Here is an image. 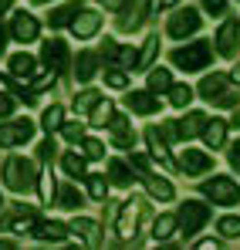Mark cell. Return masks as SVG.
Wrapping results in <instances>:
<instances>
[{
	"label": "cell",
	"instance_id": "6da1fadb",
	"mask_svg": "<svg viewBox=\"0 0 240 250\" xmlns=\"http://www.w3.org/2000/svg\"><path fill=\"white\" fill-rule=\"evenodd\" d=\"M3 179H7V186H10L14 193H27L41 176H38V169H34L31 159H24V156H10L7 166H3Z\"/></svg>",
	"mask_w": 240,
	"mask_h": 250
},
{
	"label": "cell",
	"instance_id": "7a4b0ae2",
	"mask_svg": "<svg viewBox=\"0 0 240 250\" xmlns=\"http://www.w3.org/2000/svg\"><path fill=\"white\" fill-rule=\"evenodd\" d=\"M210 61H213L210 41H193V44H186V47H176L173 51V64L183 68V71H203Z\"/></svg>",
	"mask_w": 240,
	"mask_h": 250
},
{
	"label": "cell",
	"instance_id": "3957f363",
	"mask_svg": "<svg viewBox=\"0 0 240 250\" xmlns=\"http://www.w3.org/2000/svg\"><path fill=\"white\" fill-rule=\"evenodd\" d=\"M203 193H206L213 203H220V207H234L240 200V186L234 179H227V176H213L210 183H203Z\"/></svg>",
	"mask_w": 240,
	"mask_h": 250
},
{
	"label": "cell",
	"instance_id": "277c9868",
	"mask_svg": "<svg viewBox=\"0 0 240 250\" xmlns=\"http://www.w3.org/2000/svg\"><path fill=\"white\" fill-rule=\"evenodd\" d=\"M176 220H179V230L190 237V233H196L203 223L210 220V207H203L196 200H186V203L179 207V216H176Z\"/></svg>",
	"mask_w": 240,
	"mask_h": 250
},
{
	"label": "cell",
	"instance_id": "5b68a950",
	"mask_svg": "<svg viewBox=\"0 0 240 250\" xmlns=\"http://www.w3.org/2000/svg\"><path fill=\"white\" fill-rule=\"evenodd\" d=\"M31 135H34V122L31 119H14V122L0 125V146L3 149L24 146V142H31Z\"/></svg>",
	"mask_w": 240,
	"mask_h": 250
},
{
	"label": "cell",
	"instance_id": "8992f818",
	"mask_svg": "<svg viewBox=\"0 0 240 250\" xmlns=\"http://www.w3.org/2000/svg\"><path fill=\"white\" fill-rule=\"evenodd\" d=\"M200 24H203V17L193 7H186V10H179L176 17H169V34H173V38H186V34H196Z\"/></svg>",
	"mask_w": 240,
	"mask_h": 250
},
{
	"label": "cell",
	"instance_id": "52a82bcc",
	"mask_svg": "<svg viewBox=\"0 0 240 250\" xmlns=\"http://www.w3.org/2000/svg\"><path fill=\"white\" fill-rule=\"evenodd\" d=\"M38 31H41V24H38V17H34V14H27V10L14 14V21H10V34H14L21 44H24V41H34V38H38Z\"/></svg>",
	"mask_w": 240,
	"mask_h": 250
},
{
	"label": "cell",
	"instance_id": "ba28073f",
	"mask_svg": "<svg viewBox=\"0 0 240 250\" xmlns=\"http://www.w3.org/2000/svg\"><path fill=\"white\" fill-rule=\"evenodd\" d=\"M240 47V24L237 21H227L223 27H220V34H217V51L223 54V58H234Z\"/></svg>",
	"mask_w": 240,
	"mask_h": 250
},
{
	"label": "cell",
	"instance_id": "9c48e42d",
	"mask_svg": "<svg viewBox=\"0 0 240 250\" xmlns=\"http://www.w3.org/2000/svg\"><path fill=\"white\" fill-rule=\"evenodd\" d=\"M213 166V159L206 156V152H196V149H186L183 156H179V169L186 172V176H203V172H210Z\"/></svg>",
	"mask_w": 240,
	"mask_h": 250
},
{
	"label": "cell",
	"instance_id": "30bf717a",
	"mask_svg": "<svg viewBox=\"0 0 240 250\" xmlns=\"http://www.w3.org/2000/svg\"><path fill=\"white\" fill-rule=\"evenodd\" d=\"M139 209H142V203H139V200L122 203V213H119V237H122V240H132L135 223H139Z\"/></svg>",
	"mask_w": 240,
	"mask_h": 250
},
{
	"label": "cell",
	"instance_id": "8fae6325",
	"mask_svg": "<svg viewBox=\"0 0 240 250\" xmlns=\"http://www.w3.org/2000/svg\"><path fill=\"white\" fill-rule=\"evenodd\" d=\"M98 27H102V17L95 14V10H78V17L71 21V31H75V38H95L98 34Z\"/></svg>",
	"mask_w": 240,
	"mask_h": 250
},
{
	"label": "cell",
	"instance_id": "7c38bea8",
	"mask_svg": "<svg viewBox=\"0 0 240 250\" xmlns=\"http://www.w3.org/2000/svg\"><path fill=\"white\" fill-rule=\"evenodd\" d=\"M41 58H44V64H47L51 71H65V68H68V47L61 41H47L41 47Z\"/></svg>",
	"mask_w": 240,
	"mask_h": 250
},
{
	"label": "cell",
	"instance_id": "4fadbf2b",
	"mask_svg": "<svg viewBox=\"0 0 240 250\" xmlns=\"http://www.w3.org/2000/svg\"><path fill=\"white\" fill-rule=\"evenodd\" d=\"M125 105L135 112V115H156L159 112V98H153V91H132L125 98Z\"/></svg>",
	"mask_w": 240,
	"mask_h": 250
},
{
	"label": "cell",
	"instance_id": "5bb4252c",
	"mask_svg": "<svg viewBox=\"0 0 240 250\" xmlns=\"http://www.w3.org/2000/svg\"><path fill=\"white\" fill-rule=\"evenodd\" d=\"M102 54H105V58L115 64V68H132V64H135V54H132V47H122V44H115V41H105Z\"/></svg>",
	"mask_w": 240,
	"mask_h": 250
},
{
	"label": "cell",
	"instance_id": "9a60e30c",
	"mask_svg": "<svg viewBox=\"0 0 240 250\" xmlns=\"http://www.w3.org/2000/svg\"><path fill=\"white\" fill-rule=\"evenodd\" d=\"M34 68H38V61H34L31 54H14V58H10V75L21 78V82H31V78H34Z\"/></svg>",
	"mask_w": 240,
	"mask_h": 250
},
{
	"label": "cell",
	"instance_id": "2e32d148",
	"mask_svg": "<svg viewBox=\"0 0 240 250\" xmlns=\"http://www.w3.org/2000/svg\"><path fill=\"white\" fill-rule=\"evenodd\" d=\"M95 71H98V54L81 51L78 61H75V78H78V82H91V78H95Z\"/></svg>",
	"mask_w": 240,
	"mask_h": 250
},
{
	"label": "cell",
	"instance_id": "e0dca14e",
	"mask_svg": "<svg viewBox=\"0 0 240 250\" xmlns=\"http://www.w3.org/2000/svg\"><path fill=\"white\" fill-rule=\"evenodd\" d=\"M223 91H227V75H220V71H217V75H206L200 82V95L210 98V102H217Z\"/></svg>",
	"mask_w": 240,
	"mask_h": 250
},
{
	"label": "cell",
	"instance_id": "ac0fdd59",
	"mask_svg": "<svg viewBox=\"0 0 240 250\" xmlns=\"http://www.w3.org/2000/svg\"><path fill=\"white\" fill-rule=\"evenodd\" d=\"M71 233L78 237V244H98V223H95V220L78 216V220L71 223Z\"/></svg>",
	"mask_w": 240,
	"mask_h": 250
},
{
	"label": "cell",
	"instance_id": "d6986e66",
	"mask_svg": "<svg viewBox=\"0 0 240 250\" xmlns=\"http://www.w3.org/2000/svg\"><path fill=\"white\" fill-rule=\"evenodd\" d=\"M203 139H206V146L210 149H220L223 146V139H227V122H220V119H206V125H203Z\"/></svg>",
	"mask_w": 240,
	"mask_h": 250
},
{
	"label": "cell",
	"instance_id": "ffe728a7",
	"mask_svg": "<svg viewBox=\"0 0 240 250\" xmlns=\"http://www.w3.org/2000/svg\"><path fill=\"white\" fill-rule=\"evenodd\" d=\"M109 128H112V135H115V146H119V149H132L135 135H129V122H125L122 115H112V119H109Z\"/></svg>",
	"mask_w": 240,
	"mask_h": 250
},
{
	"label": "cell",
	"instance_id": "44dd1931",
	"mask_svg": "<svg viewBox=\"0 0 240 250\" xmlns=\"http://www.w3.org/2000/svg\"><path fill=\"white\" fill-rule=\"evenodd\" d=\"M176 227H179V220L173 216V213H162L159 220L153 223V240L159 244V240H169L173 233H176Z\"/></svg>",
	"mask_w": 240,
	"mask_h": 250
},
{
	"label": "cell",
	"instance_id": "7402d4cb",
	"mask_svg": "<svg viewBox=\"0 0 240 250\" xmlns=\"http://www.w3.org/2000/svg\"><path fill=\"white\" fill-rule=\"evenodd\" d=\"M65 233H68V227H65V223H58V220H51V223H38V227H34V237L44 240V244H47V240L54 244V240H61Z\"/></svg>",
	"mask_w": 240,
	"mask_h": 250
},
{
	"label": "cell",
	"instance_id": "603a6c76",
	"mask_svg": "<svg viewBox=\"0 0 240 250\" xmlns=\"http://www.w3.org/2000/svg\"><path fill=\"white\" fill-rule=\"evenodd\" d=\"M78 10H81V0H71V3L58 7V10L51 14V24H54V27H68V24L78 17Z\"/></svg>",
	"mask_w": 240,
	"mask_h": 250
},
{
	"label": "cell",
	"instance_id": "cb8c5ba5",
	"mask_svg": "<svg viewBox=\"0 0 240 250\" xmlns=\"http://www.w3.org/2000/svg\"><path fill=\"white\" fill-rule=\"evenodd\" d=\"M156 51H159V38H156V34H149V38L142 41V51L135 54V68H153Z\"/></svg>",
	"mask_w": 240,
	"mask_h": 250
},
{
	"label": "cell",
	"instance_id": "d4e9b609",
	"mask_svg": "<svg viewBox=\"0 0 240 250\" xmlns=\"http://www.w3.org/2000/svg\"><path fill=\"white\" fill-rule=\"evenodd\" d=\"M203 125H206V115L203 112H190L183 122H179V135L190 139V135H203Z\"/></svg>",
	"mask_w": 240,
	"mask_h": 250
},
{
	"label": "cell",
	"instance_id": "484cf974",
	"mask_svg": "<svg viewBox=\"0 0 240 250\" xmlns=\"http://www.w3.org/2000/svg\"><path fill=\"white\" fill-rule=\"evenodd\" d=\"M146 142H149L153 156H156L159 163H166V166H169V149H166V139H162L159 128H149V132H146Z\"/></svg>",
	"mask_w": 240,
	"mask_h": 250
},
{
	"label": "cell",
	"instance_id": "4316f807",
	"mask_svg": "<svg viewBox=\"0 0 240 250\" xmlns=\"http://www.w3.org/2000/svg\"><path fill=\"white\" fill-rule=\"evenodd\" d=\"M146 189H149L156 200H173V186L162 179L159 172H156V176H146Z\"/></svg>",
	"mask_w": 240,
	"mask_h": 250
},
{
	"label": "cell",
	"instance_id": "83f0119b",
	"mask_svg": "<svg viewBox=\"0 0 240 250\" xmlns=\"http://www.w3.org/2000/svg\"><path fill=\"white\" fill-rule=\"evenodd\" d=\"M58 207H65V209H75L81 207V193L71 186V183H65V186H58Z\"/></svg>",
	"mask_w": 240,
	"mask_h": 250
},
{
	"label": "cell",
	"instance_id": "f1b7e54d",
	"mask_svg": "<svg viewBox=\"0 0 240 250\" xmlns=\"http://www.w3.org/2000/svg\"><path fill=\"white\" fill-rule=\"evenodd\" d=\"M169 102H173L176 108H186V105L193 102V88H190V84H169Z\"/></svg>",
	"mask_w": 240,
	"mask_h": 250
},
{
	"label": "cell",
	"instance_id": "f546056e",
	"mask_svg": "<svg viewBox=\"0 0 240 250\" xmlns=\"http://www.w3.org/2000/svg\"><path fill=\"white\" fill-rule=\"evenodd\" d=\"M61 122H65V108H61V105H51V108H44V115H41V125H44L47 132L61 128Z\"/></svg>",
	"mask_w": 240,
	"mask_h": 250
},
{
	"label": "cell",
	"instance_id": "4dcf8cb0",
	"mask_svg": "<svg viewBox=\"0 0 240 250\" xmlns=\"http://www.w3.org/2000/svg\"><path fill=\"white\" fill-rule=\"evenodd\" d=\"M169 84H173V78H169L166 68H153L149 71V91H169Z\"/></svg>",
	"mask_w": 240,
	"mask_h": 250
},
{
	"label": "cell",
	"instance_id": "1f68e13d",
	"mask_svg": "<svg viewBox=\"0 0 240 250\" xmlns=\"http://www.w3.org/2000/svg\"><path fill=\"white\" fill-rule=\"evenodd\" d=\"M122 10H125V14L119 17V27H122V31H135V27L142 24V10H135V7L129 10V3H125Z\"/></svg>",
	"mask_w": 240,
	"mask_h": 250
},
{
	"label": "cell",
	"instance_id": "d6a6232c",
	"mask_svg": "<svg viewBox=\"0 0 240 250\" xmlns=\"http://www.w3.org/2000/svg\"><path fill=\"white\" fill-rule=\"evenodd\" d=\"M217 230H220L227 240H237L240 237V216H223V220L217 223Z\"/></svg>",
	"mask_w": 240,
	"mask_h": 250
},
{
	"label": "cell",
	"instance_id": "836d02e7",
	"mask_svg": "<svg viewBox=\"0 0 240 250\" xmlns=\"http://www.w3.org/2000/svg\"><path fill=\"white\" fill-rule=\"evenodd\" d=\"M109 119H112V105H109L105 98H98L95 108H91V125H105Z\"/></svg>",
	"mask_w": 240,
	"mask_h": 250
},
{
	"label": "cell",
	"instance_id": "e575fe53",
	"mask_svg": "<svg viewBox=\"0 0 240 250\" xmlns=\"http://www.w3.org/2000/svg\"><path fill=\"white\" fill-rule=\"evenodd\" d=\"M109 176H112L115 186H129L132 183V172L125 169V163H109Z\"/></svg>",
	"mask_w": 240,
	"mask_h": 250
},
{
	"label": "cell",
	"instance_id": "d590c367",
	"mask_svg": "<svg viewBox=\"0 0 240 250\" xmlns=\"http://www.w3.org/2000/svg\"><path fill=\"white\" fill-rule=\"evenodd\" d=\"M81 152H85V159H102L105 156V146L98 139H81Z\"/></svg>",
	"mask_w": 240,
	"mask_h": 250
},
{
	"label": "cell",
	"instance_id": "8d00e7d4",
	"mask_svg": "<svg viewBox=\"0 0 240 250\" xmlns=\"http://www.w3.org/2000/svg\"><path fill=\"white\" fill-rule=\"evenodd\" d=\"M88 193H91L95 200H105V196H109V183H105V176H88Z\"/></svg>",
	"mask_w": 240,
	"mask_h": 250
},
{
	"label": "cell",
	"instance_id": "74e56055",
	"mask_svg": "<svg viewBox=\"0 0 240 250\" xmlns=\"http://www.w3.org/2000/svg\"><path fill=\"white\" fill-rule=\"evenodd\" d=\"M65 172H68V176H75V179L85 176V159L75 156V152H68V156H65Z\"/></svg>",
	"mask_w": 240,
	"mask_h": 250
},
{
	"label": "cell",
	"instance_id": "f35d334b",
	"mask_svg": "<svg viewBox=\"0 0 240 250\" xmlns=\"http://www.w3.org/2000/svg\"><path fill=\"white\" fill-rule=\"evenodd\" d=\"M98 98H102L98 91H81L78 98H75V112H88V108H95Z\"/></svg>",
	"mask_w": 240,
	"mask_h": 250
},
{
	"label": "cell",
	"instance_id": "ab89813d",
	"mask_svg": "<svg viewBox=\"0 0 240 250\" xmlns=\"http://www.w3.org/2000/svg\"><path fill=\"white\" fill-rule=\"evenodd\" d=\"M105 84H109V88H125V84H129V75H125L122 68H112V71H105Z\"/></svg>",
	"mask_w": 240,
	"mask_h": 250
},
{
	"label": "cell",
	"instance_id": "60d3db41",
	"mask_svg": "<svg viewBox=\"0 0 240 250\" xmlns=\"http://www.w3.org/2000/svg\"><path fill=\"white\" fill-rule=\"evenodd\" d=\"M159 132H162V139H166V142H176V139H179V122H162Z\"/></svg>",
	"mask_w": 240,
	"mask_h": 250
},
{
	"label": "cell",
	"instance_id": "b9f144b4",
	"mask_svg": "<svg viewBox=\"0 0 240 250\" xmlns=\"http://www.w3.org/2000/svg\"><path fill=\"white\" fill-rule=\"evenodd\" d=\"M10 230H14V233H27V230H34V220H31V216H17V220L10 223Z\"/></svg>",
	"mask_w": 240,
	"mask_h": 250
},
{
	"label": "cell",
	"instance_id": "7bdbcfd3",
	"mask_svg": "<svg viewBox=\"0 0 240 250\" xmlns=\"http://www.w3.org/2000/svg\"><path fill=\"white\" fill-rule=\"evenodd\" d=\"M65 128V139L68 142H81V135H85V128H81L78 122H71V125H61Z\"/></svg>",
	"mask_w": 240,
	"mask_h": 250
},
{
	"label": "cell",
	"instance_id": "ee69618b",
	"mask_svg": "<svg viewBox=\"0 0 240 250\" xmlns=\"http://www.w3.org/2000/svg\"><path fill=\"white\" fill-rule=\"evenodd\" d=\"M217 105H220V108H234V105H237V91H230V88H227V91L217 98Z\"/></svg>",
	"mask_w": 240,
	"mask_h": 250
},
{
	"label": "cell",
	"instance_id": "f6af8a7d",
	"mask_svg": "<svg viewBox=\"0 0 240 250\" xmlns=\"http://www.w3.org/2000/svg\"><path fill=\"white\" fill-rule=\"evenodd\" d=\"M14 105H17V102H14L10 95H0V119H7V115H14Z\"/></svg>",
	"mask_w": 240,
	"mask_h": 250
},
{
	"label": "cell",
	"instance_id": "bcb514c9",
	"mask_svg": "<svg viewBox=\"0 0 240 250\" xmlns=\"http://www.w3.org/2000/svg\"><path fill=\"white\" fill-rule=\"evenodd\" d=\"M54 152H58V149H54V142H51V139H44V142H41V146H38V156H41V159H44V163H47V159H51Z\"/></svg>",
	"mask_w": 240,
	"mask_h": 250
},
{
	"label": "cell",
	"instance_id": "7dc6e473",
	"mask_svg": "<svg viewBox=\"0 0 240 250\" xmlns=\"http://www.w3.org/2000/svg\"><path fill=\"white\" fill-rule=\"evenodd\" d=\"M41 196H44V200L54 196V183H51V176H41Z\"/></svg>",
	"mask_w": 240,
	"mask_h": 250
},
{
	"label": "cell",
	"instance_id": "c3c4849f",
	"mask_svg": "<svg viewBox=\"0 0 240 250\" xmlns=\"http://www.w3.org/2000/svg\"><path fill=\"white\" fill-rule=\"evenodd\" d=\"M203 7L213 10V14H223V10H227V0H203Z\"/></svg>",
	"mask_w": 240,
	"mask_h": 250
},
{
	"label": "cell",
	"instance_id": "681fc988",
	"mask_svg": "<svg viewBox=\"0 0 240 250\" xmlns=\"http://www.w3.org/2000/svg\"><path fill=\"white\" fill-rule=\"evenodd\" d=\"M173 3H179V0H149V14H159L162 7H173Z\"/></svg>",
	"mask_w": 240,
	"mask_h": 250
},
{
	"label": "cell",
	"instance_id": "f907efd6",
	"mask_svg": "<svg viewBox=\"0 0 240 250\" xmlns=\"http://www.w3.org/2000/svg\"><path fill=\"white\" fill-rule=\"evenodd\" d=\"M98 3H105V7H109V10H122V7H125V3H129V0H98Z\"/></svg>",
	"mask_w": 240,
	"mask_h": 250
},
{
	"label": "cell",
	"instance_id": "816d5d0a",
	"mask_svg": "<svg viewBox=\"0 0 240 250\" xmlns=\"http://www.w3.org/2000/svg\"><path fill=\"white\" fill-rule=\"evenodd\" d=\"M230 163H234V166L240 169V142H237V146H234V152H230Z\"/></svg>",
	"mask_w": 240,
	"mask_h": 250
},
{
	"label": "cell",
	"instance_id": "f5cc1de1",
	"mask_svg": "<svg viewBox=\"0 0 240 250\" xmlns=\"http://www.w3.org/2000/svg\"><path fill=\"white\" fill-rule=\"evenodd\" d=\"M200 247H203V250H217L220 244H217V240H200Z\"/></svg>",
	"mask_w": 240,
	"mask_h": 250
},
{
	"label": "cell",
	"instance_id": "db71d44e",
	"mask_svg": "<svg viewBox=\"0 0 240 250\" xmlns=\"http://www.w3.org/2000/svg\"><path fill=\"white\" fill-rule=\"evenodd\" d=\"M3 47H7V34H3V27H0V54H3Z\"/></svg>",
	"mask_w": 240,
	"mask_h": 250
},
{
	"label": "cell",
	"instance_id": "11a10c76",
	"mask_svg": "<svg viewBox=\"0 0 240 250\" xmlns=\"http://www.w3.org/2000/svg\"><path fill=\"white\" fill-rule=\"evenodd\" d=\"M10 3H14V0H0V14H3V10H10Z\"/></svg>",
	"mask_w": 240,
	"mask_h": 250
},
{
	"label": "cell",
	"instance_id": "9f6ffc18",
	"mask_svg": "<svg viewBox=\"0 0 240 250\" xmlns=\"http://www.w3.org/2000/svg\"><path fill=\"white\" fill-rule=\"evenodd\" d=\"M234 82H240V68H237V71H234Z\"/></svg>",
	"mask_w": 240,
	"mask_h": 250
},
{
	"label": "cell",
	"instance_id": "6f0895ef",
	"mask_svg": "<svg viewBox=\"0 0 240 250\" xmlns=\"http://www.w3.org/2000/svg\"><path fill=\"white\" fill-rule=\"evenodd\" d=\"M34 3H51V0H34Z\"/></svg>",
	"mask_w": 240,
	"mask_h": 250
},
{
	"label": "cell",
	"instance_id": "680465c9",
	"mask_svg": "<svg viewBox=\"0 0 240 250\" xmlns=\"http://www.w3.org/2000/svg\"><path fill=\"white\" fill-rule=\"evenodd\" d=\"M0 207H3V196H0Z\"/></svg>",
	"mask_w": 240,
	"mask_h": 250
}]
</instances>
